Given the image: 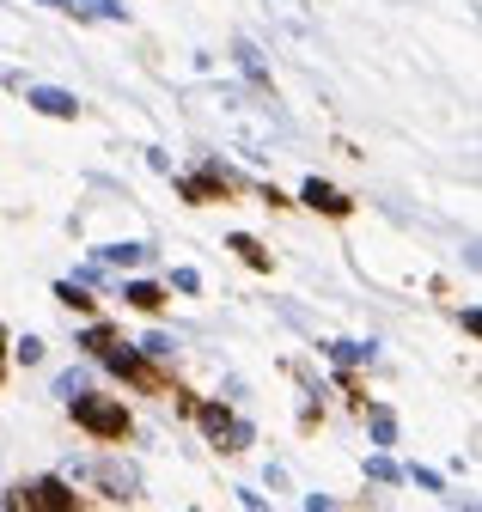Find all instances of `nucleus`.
Returning a JSON list of instances; mask_svg holds the SVG:
<instances>
[{
  "label": "nucleus",
  "instance_id": "obj_20",
  "mask_svg": "<svg viewBox=\"0 0 482 512\" xmlns=\"http://www.w3.org/2000/svg\"><path fill=\"white\" fill-rule=\"evenodd\" d=\"M306 512H336V500L330 494H306Z\"/></svg>",
  "mask_w": 482,
  "mask_h": 512
},
{
  "label": "nucleus",
  "instance_id": "obj_8",
  "mask_svg": "<svg viewBox=\"0 0 482 512\" xmlns=\"http://www.w3.org/2000/svg\"><path fill=\"white\" fill-rule=\"evenodd\" d=\"M74 13H92V19H116V25H129V7H123V0H74Z\"/></svg>",
  "mask_w": 482,
  "mask_h": 512
},
{
  "label": "nucleus",
  "instance_id": "obj_6",
  "mask_svg": "<svg viewBox=\"0 0 482 512\" xmlns=\"http://www.w3.org/2000/svg\"><path fill=\"white\" fill-rule=\"evenodd\" d=\"M232 61H238V68H245V80H257V86H269V55L251 43V37H238L232 43Z\"/></svg>",
  "mask_w": 482,
  "mask_h": 512
},
{
  "label": "nucleus",
  "instance_id": "obj_14",
  "mask_svg": "<svg viewBox=\"0 0 482 512\" xmlns=\"http://www.w3.org/2000/svg\"><path fill=\"white\" fill-rule=\"evenodd\" d=\"M141 354H147V360H171V354H177V342H171L165 330H153V336L141 342Z\"/></svg>",
  "mask_w": 482,
  "mask_h": 512
},
{
  "label": "nucleus",
  "instance_id": "obj_10",
  "mask_svg": "<svg viewBox=\"0 0 482 512\" xmlns=\"http://www.w3.org/2000/svg\"><path fill=\"white\" fill-rule=\"evenodd\" d=\"M330 360L336 366H360V360H373V342H354V336L348 342H330Z\"/></svg>",
  "mask_w": 482,
  "mask_h": 512
},
{
  "label": "nucleus",
  "instance_id": "obj_1",
  "mask_svg": "<svg viewBox=\"0 0 482 512\" xmlns=\"http://www.w3.org/2000/svg\"><path fill=\"white\" fill-rule=\"evenodd\" d=\"M74 421L92 439H123L129 433V409L116 403V397H74Z\"/></svg>",
  "mask_w": 482,
  "mask_h": 512
},
{
  "label": "nucleus",
  "instance_id": "obj_4",
  "mask_svg": "<svg viewBox=\"0 0 482 512\" xmlns=\"http://www.w3.org/2000/svg\"><path fill=\"white\" fill-rule=\"evenodd\" d=\"M25 98H31L43 116H62V122H74V116H80V98H74V92H62V86H31Z\"/></svg>",
  "mask_w": 482,
  "mask_h": 512
},
{
  "label": "nucleus",
  "instance_id": "obj_2",
  "mask_svg": "<svg viewBox=\"0 0 482 512\" xmlns=\"http://www.w3.org/2000/svg\"><path fill=\"white\" fill-rule=\"evenodd\" d=\"M202 433L220 445V452H245V445L257 439V433H251V421H232L220 403H208V409H202Z\"/></svg>",
  "mask_w": 482,
  "mask_h": 512
},
{
  "label": "nucleus",
  "instance_id": "obj_7",
  "mask_svg": "<svg viewBox=\"0 0 482 512\" xmlns=\"http://www.w3.org/2000/svg\"><path fill=\"white\" fill-rule=\"evenodd\" d=\"M98 263H110V269H141V263H153V244H104Z\"/></svg>",
  "mask_w": 482,
  "mask_h": 512
},
{
  "label": "nucleus",
  "instance_id": "obj_18",
  "mask_svg": "<svg viewBox=\"0 0 482 512\" xmlns=\"http://www.w3.org/2000/svg\"><path fill=\"white\" fill-rule=\"evenodd\" d=\"M13 354H19L25 366H37V360H43V342H37V336H19V342H13Z\"/></svg>",
  "mask_w": 482,
  "mask_h": 512
},
{
  "label": "nucleus",
  "instance_id": "obj_13",
  "mask_svg": "<svg viewBox=\"0 0 482 512\" xmlns=\"http://www.w3.org/2000/svg\"><path fill=\"white\" fill-rule=\"evenodd\" d=\"M80 348H92V354H98V360H104V354H110V348H116V336H110V330H104V324H92V330H86V336H80Z\"/></svg>",
  "mask_w": 482,
  "mask_h": 512
},
{
  "label": "nucleus",
  "instance_id": "obj_9",
  "mask_svg": "<svg viewBox=\"0 0 482 512\" xmlns=\"http://www.w3.org/2000/svg\"><path fill=\"white\" fill-rule=\"evenodd\" d=\"M123 299H129L135 311H159V305H165V293H159L153 281H129V287H123Z\"/></svg>",
  "mask_w": 482,
  "mask_h": 512
},
{
  "label": "nucleus",
  "instance_id": "obj_5",
  "mask_svg": "<svg viewBox=\"0 0 482 512\" xmlns=\"http://www.w3.org/2000/svg\"><path fill=\"white\" fill-rule=\"evenodd\" d=\"M92 476H98V482H104L110 494H123V500H129V494L141 488V470H135V464H116V458H104V464H98Z\"/></svg>",
  "mask_w": 482,
  "mask_h": 512
},
{
  "label": "nucleus",
  "instance_id": "obj_3",
  "mask_svg": "<svg viewBox=\"0 0 482 512\" xmlns=\"http://www.w3.org/2000/svg\"><path fill=\"white\" fill-rule=\"evenodd\" d=\"M299 202L318 208V214H348V208H354L342 189H336V183H324V177H306V183H299Z\"/></svg>",
  "mask_w": 482,
  "mask_h": 512
},
{
  "label": "nucleus",
  "instance_id": "obj_19",
  "mask_svg": "<svg viewBox=\"0 0 482 512\" xmlns=\"http://www.w3.org/2000/svg\"><path fill=\"white\" fill-rule=\"evenodd\" d=\"M403 476H409V482H421V488H434V494L446 488V482H440V470H403Z\"/></svg>",
  "mask_w": 482,
  "mask_h": 512
},
{
  "label": "nucleus",
  "instance_id": "obj_17",
  "mask_svg": "<svg viewBox=\"0 0 482 512\" xmlns=\"http://www.w3.org/2000/svg\"><path fill=\"white\" fill-rule=\"evenodd\" d=\"M232 250L245 256V263H257V269L269 263V256H263V244H257V238H245V232H232Z\"/></svg>",
  "mask_w": 482,
  "mask_h": 512
},
{
  "label": "nucleus",
  "instance_id": "obj_16",
  "mask_svg": "<svg viewBox=\"0 0 482 512\" xmlns=\"http://www.w3.org/2000/svg\"><path fill=\"white\" fill-rule=\"evenodd\" d=\"M367 476H373V482H403V470H397L385 452H373V458H367Z\"/></svg>",
  "mask_w": 482,
  "mask_h": 512
},
{
  "label": "nucleus",
  "instance_id": "obj_15",
  "mask_svg": "<svg viewBox=\"0 0 482 512\" xmlns=\"http://www.w3.org/2000/svg\"><path fill=\"white\" fill-rule=\"evenodd\" d=\"M397 439V415L391 409H373V445H391Z\"/></svg>",
  "mask_w": 482,
  "mask_h": 512
},
{
  "label": "nucleus",
  "instance_id": "obj_12",
  "mask_svg": "<svg viewBox=\"0 0 482 512\" xmlns=\"http://www.w3.org/2000/svg\"><path fill=\"white\" fill-rule=\"evenodd\" d=\"M55 299H62L68 311H92V293H86V287H74V281H55Z\"/></svg>",
  "mask_w": 482,
  "mask_h": 512
},
{
  "label": "nucleus",
  "instance_id": "obj_11",
  "mask_svg": "<svg viewBox=\"0 0 482 512\" xmlns=\"http://www.w3.org/2000/svg\"><path fill=\"white\" fill-rule=\"evenodd\" d=\"M86 384H92V378H86V366H68L62 378H55V397L74 403V397H86Z\"/></svg>",
  "mask_w": 482,
  "mask_h": 512
}]
</instances>
